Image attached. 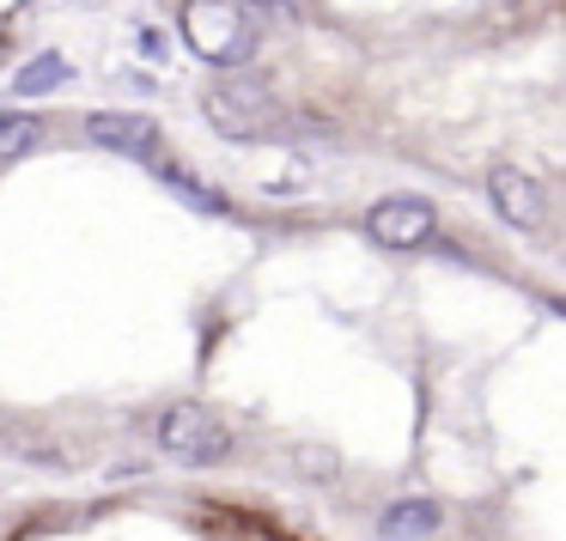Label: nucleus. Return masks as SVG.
<instances>
[{
	"instance_id": "1",
	"label": "nucleus",
	"mask_w": 566,
	"mask_h": 541,
	"mask_svg": "<svg viewBox=\"0 0 566 541\" xmlns=\"http://www.w3.org/2000/svg\"><path fill=\"white\" fill-rule=\"evenodd\" d=\"M177 31L196 50V62H208V67H238L256 50V13L244 0H189Z\"/></svg>"
},
{
	"instance_id": "5",
	"label": "nucleus",
	"mask_w": 566,
	"mask_h": 541,
	"mask_svg": "<svg viewBox=\"0 0 566 541\" xmlns=\"http://www.w3.org/2000/svg\"><path fill=\"white\" fill-rule=\"evenodd\" d=\"M488 201L500 208L505 225H517V232L542 225V213H548V195H542V183H536L530 171H517V165H493V171H488Z\"/></svg>"
},
{
	"instance_id": "6",
	"label": "nucleus",
	"mask_w": 566,
	"mask_h": 541,
	"mask_svg": "<svg viewBox=\"0 0 566 541\" xmlns=\"http://www.w3.org/2000/svg\"><path fill=\"white\" fill-rule=\"evenodd\" d=\"M269 110H274L269 92H232V86L208 92V123L226 140H262L269 135Z\"/></svg>"
},
{
	"instance_id": "8",
	"label": "nucleus",
	"mask_w": 566,
	"mask_h": 541,
	"mask_svg": "<svg viewBox=\"0 0 566 541\" xmlns=\"http://www.w3.org/2000/svg\"><path fill=\"white\" fill-rule=\"evenodd\" d=\"M43 140H50L43 116H31V110H0V165L31 159V152H38Z\"/></svg>"
},
{
	"instance_id": "2",
	"label": "nucleus",
	"mask_w": 566,
	"mask_h": 541,
	"mask_svg": "<svg viewBox=\"0 0 566 541\" xmlns=\"http://www.w3.org/2000/svg\"><path fill=\"white\" fill-rule=\"evenodd\" d=\"M159 450L171 463H189V468H213L232 456V426H226L213 407L201 402H177L159 414Z\"/></svg>"
},
{
	"instance_id": "4",
	"label": "nucleus",
	"mask_w": 566,
	"mask_h": 541,
	"mask_svg": "<svg viewBox=\"0 0 566 541\" xmlns=\"http://www.w3.org/2000/svg\"><path fill=\"white\" fill-rule=\"evenodd\" d=\"M86 140L104 152H123V159H159V123L140 110H98L86 116Z\"/></svg>"
},
{
	"instance_id": "9",
	"label": "nucleus",
	"mask_w": 566,
	"mask_h": 541,
	"mask_svg": "<svg viewBox=\"0 0 566 541\" xmlns=\"http://www.w3.org/2000/svg\"><path fill=\"white\" fill-rule=\"evenodd\" d=\"M153 171H159V183L171 189V195L184 201V208H201V213H213V220H226V213H232V208H226V195H220V189H208V183H201V177H189L184 165L159 159V165H153Z\"/></svg>"
},
{
	"instance_id": "10",
	"label": "nucleus",
	"mask_w": 566,
	"mask_h": 541,
	"mask_svg": "<svg viewBox=\"0 0 566 541\" xmlns=\"http://www.w3.org/2000/svg\"><path fill=\"white\" fill-rule=\"evenodd\" d=\"M67 79H74V67H67L55 50H43V55L25 62V74H19L13 86H19V98H38V92H55V86H67Z\"/></svg>"
},
{
	"instance_id": "7",
	"label": "nucleus",
	"mask_w": 566,
	"mask_h": 541,
	"mask_svg": "<svg viewBox=\"0 0 566 541\" xmlns=\"http://www.w3.org/2000/svg\"><path fill=\"white\" fill-rule=\"evenodd\" d=\"M444 511L439 499H390L378 511V535L384 541H420V535H439Z\"/></svg>"
},
{
	"instance_id": "3",
	"label": "nucleus",
	"mask_w": 566,
	"mask_h": 541,
	"mask_svg": "<svg viewBox=\"0 0 566 541\" xmlns=\"http://www.w3.org/2000/svg\"><path fill=\"white\" fill-rule=\"evenodd\" d=\"M432 225H439V213H432V201L420 195H384L366 208V237L384 250H420L432 244Z\"/></svg>"
}]
</instances>
